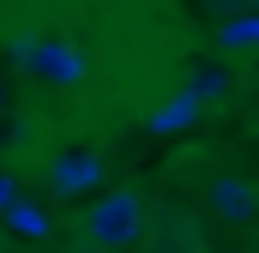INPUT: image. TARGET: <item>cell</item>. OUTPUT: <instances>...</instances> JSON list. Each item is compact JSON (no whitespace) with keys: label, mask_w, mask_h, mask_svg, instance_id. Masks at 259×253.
<instances>
[{"label":"cell","mask_w":259,"mask_h":253,"mask_svg":"<svg viewBox=\"0 0 259 253\" xmlns=\"http://www.w3.org/2000/svg\"><path fill=\"white\" fill-rule=\"evenodd\" d=\"M133 235H139V199L133 193H109L91 211V241L97 247H115V241H133Z\"/></svg>","instance_id":"cell-1"},{"label":"cell","mask_w":259,"mask_h":253,"mask_svg":"<svg viewBox=\"0 0 259 253\" xmlns=\"http://www.w3.org/2000/svg\"><path fill=\"white\" fill-rule=\"evenodd\" d=\"M211 211H217L223 223H247V217H253V187L235 181V175H223V181L211 187Z\"/></svg>","instance_id":"cell-2"}]
</instances>
